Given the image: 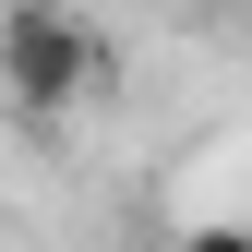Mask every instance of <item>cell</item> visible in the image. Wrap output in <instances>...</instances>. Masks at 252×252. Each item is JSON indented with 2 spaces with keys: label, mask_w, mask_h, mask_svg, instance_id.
<instances>
[{
  "label": "cell",
  "mask_w": 252,
  "mask_h": 252,
  "mask_svg": "<svg viewBox=\"0 0 252 252\" xmlns=\"http://www.w3.org/2000/svg\"><path fill=\"white\" fill-rule=\"evenodd\" d=\"M180 252H252V228H192Z\"/></svg>",
  "instance_id": "obj_2"
},
{
  "label": "cell",
  "mask_w": 252,
  "mask_h": 252,
  "mask_svg": "<svg viewBox=\"0 0 252 252\" xmlns=\"http://www.w3.org/2000/svg\"><path fill=\"white\" fill-rule=\"evenodd\" d=\"M96 24L84 12H0V96L12 108H72V96H96Z\"/></svg>",
  "instance_id": "obj_1"
}]
</instances>
